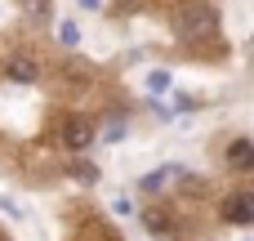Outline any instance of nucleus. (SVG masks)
<instances>
[{
    "mask_svg": "<svg viewBox=\"0 0 254 241\" xmlns=\"http://www.w3.org/2000/svg\"><path fill=\"white\" fill-rule=\"evenodd\" d=\"M214 27H219V13L205 0H183L174 9V31L183 40H205V36H214Z\"/></svg>",
    "mask_w": 254,
    "mask_h": 241,
    "instance_id": "1",
    "label": "nucleus"
},
{
    "mask_svg": "<svg viewBox=\"0 0 254 241\" xmlns=\"http://www.w3.org/2000/svg\"><path fill=\"white\" fill-rule=\"evenodd\" d=\"M89 143H94V125H89L85 116H67V121H63V148L85 152Z\"/></svg>",
    "mask_w": 254,
    "mask_h": 241,
    "instance_id": "2",
    "label": "nucleus"
},
{
    "mask_svg": "<svg viewBox=\"0 0 254 241\" xmlns=\"http://www.w3.org/2000/svg\"><path fill=\"white\" fill-rule=\"evenodd\" d=\"M219 215H223L228 224H250V219H254V197H250V192H232V197H223Z\"/></svg>",
    "mask_w": 254,
    "mask_h": 241,
    "instance_id": "3",
    "label": "nucleus"
},
{
    "mask_svg": "<svg viewBox=\"0 0 254 241\" xmlns=\"http://www.w3.org/2000/svg\"><path fill=\"white\" fill-rule=\"evenodd\" d=\"M4 76H9V80H18V85H31V80L40 76V67H36V58H27V54H13V58L4 63Z\"/></svg>",
    "mask_w": 254,
    "mask_h": 241,
    "instance_id": "4",
    "label": "nucleus"
},
{
    "mask_svg": "<svg viewBox=\"0 0 254 241\" xmlns=\"http://www.w3.org/2000/svg\"><path fill=\"white\" fill-rule=\"evenodd\" d=\"M143 228H147L152 237H161V241H174V224H170L165 210H143Z\"/></svg>",
    "mask_w": 254,
    "mask_h": 241,
    "instance_id": "5",
    "label": "nucleus"
},
{
    "mask_svg": "<svg viewBox=\"0 0 254 241\" xmlns=\"http://www.w3.org/2000/svg\"><path fill=\"white\" fill-rule=\"evenodd\" d=\"M228 165H232V170H254V143L250 139L228 143Z\"/></svg>",
    "mask_w": 254,
    "mask_h": 241,
    "instance_id": "6",
    "label": "nucleus"
},
{
    "mask_svg": "<svg viewBox=\"0 0 254 241\" xmlns=\"http://www.w3.org/2000/svg\"><path fill=\"white\" fill-rule=\"evenodd\" d=\"M174 179H179V165H161V170H152V174L143 179V192H165Z\"/></svg>",
    "mask_w": 254,
    "mask_h": 241,
    "instance_id": "7",
    "label": "nucleus"
},
{
    "mask_svg": "<svg viewBox=\"0 0 254 241\" xmlns=\"http://www.w3.org/2000/svg\"><path fill=\"white\" fill-rule=\"evenodd\" d=\"M147 89H152V94H165V89H170V72H152V76H147Z\"/></svg>",
    "mask_w": 254,
    "mask_h": 241,
    "instance_id": "8",
    "label": "nucleus"
},
{
    "mask_svg": "<svg viewBox=\"0 0 254 241\" xmlns=\"http://www.w3.org/2000/svg\"><path fill=\"white\" fill-rule=\"evenodd\" d=\"M58 40H63V45H76V40H80V27H76V22H63V27H58Z\"/></svg>",
    "mask_w": 254,
    "mask_h": 241,
    "instance_id": "9",
    "label": "nucleus"
},
{
    "mask_svg": "<svg viewBox=\"0 0 254 241\" xmlns=\"http://www.w3.org/2000/svg\"><path fill=\"white\" fill-rule=\"evenodd\" d=\"M80 4H89V9H98V0H80Z\"/></svg>",
    "mask_w": 254,
    "mask_h": 241,
    "instance_id": "10",
    "label": "nucleus"
}]
</instances>
